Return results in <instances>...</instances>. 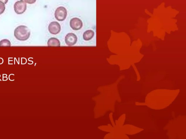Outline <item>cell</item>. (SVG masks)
Listing matches in <instances>:
<instances>
[{"label": "cell", "instance_id": "cell-1", "mask_svg": "<svg viewBox=\"0 0 186 139\" xmlns=\"http://www.w3.org/2000/svg\"><path fill=\"white\" fill-rule=\"evenodd\" d=\"M178 90L158 89L151 92L146 96V105L156 110H161L173 102L179 93Z\"/></svg>", "mask_w": 186, "mask_h": 139}, {"label": "cell", "instance_id": "cell-2", "mask_svg": "<svg viewBox=\"0 0 186 139\" xmlns=\"http://www.w3.org/2000/svg\"><path fill=\"white\" fill-rule=\"evenodd\" d=\"M30 31L28 27L25 25H20L16 28L14 30V35L17 40L25 41L29 38Z\"/></svg>", "mask_w": 186, "mask_h": 139}, {"label": "cell", "instance_id": "cell-3", "mask_svg": "<svg viewBox=\"0 0 186 139\" xmlns=\"http://www.w3.org/2000/svg\"><path fill=\"white\" fill-rule=\"evenodd\" d=\"M67 14V12L66 8L64 7L61 6L56 9L55 16L57 20L62 22L66 19Z\"/></svg>", "mask_w": 186, "mask_h": 139}, {"label": "cell", "instance_id": "cell-4", "mask_svg": "<svg viewBox=\"0 0 186 139\" xmlns=\"http://www.w3.org/2000/svg\"><path fill=\"white\" fill-rule=\"evenodd\" d=\"M27 3L23 0L16 1L14 5V10L17 14L21 15L26 10Z\"/></svg>", "mask_w": 186, "mask_h": 139}, {"label": "cell", "instance_id": "cell-5", "mask_svg": "<svg viewBox=\"0 0 186 139\" xmlns=\"http://www.w3.org/2000/svg\"><path fill=\"white\" fill-rule=\"evenodd\" d=\"M83 25L82 21L79 18H72L70 21V26L74 30L78 31L81 29Z\"/></svg>", "mask_w": 186, "mask_h": 139}, {"label": "cell", "instance_id": "cell-6", "mask_svg": "<svg viewBox=\"0 0 186 139\" xmlns=\"http://www.w3.org/2000/svg\"><path fill=\"white\" fill-rule=\"evenodd\" d=\"M48 30L51 34H57L61 31V27L59 22H51L48 27Z\"/></svg>", "mask_w": 186, "mask_h": 139}, {"label": "cell", "instance_id": "cell-7", "mask_svg": "<svg viewBox=\"0 0 186 139\" xmlns=\"http://www.w3.org/2000/svg\"><path fill=\"white\" fill-rule=\"evenodd\" d=\"M78 38L76 34L73 33H69L66 35L65 39L66 44L68 46H73L76 43Z\"/></svg>", "mask_w": 186, "mask_h": 139}, {"label": "cell", "instance_id": "cell-8", "mask_svg": "<svg viewBox=\"0 0 186 139\" xmlns=\"http://www.w3.org/2000/svg\"><path fill=\"white\" fill-rule=\"evenodd\" d=\"M47 45L49 46H60V43L58 39L52 37L48 40Z\"/></svg>", "mask_w": 186, "mask_h": 139}, {"label": "cell", "instance_id": "cell-9", "mask_svg": "<svg viewBox=\"0 0 186 139\" xmlns=\"http://www.w3.org/2000/svg\"><path fill=\"white\" fill-rule=\"evenodd\" d=\"M94 36V32L92 30H87L83 34V39L85 41H89L93 38Z\"/></svg>", "mask_w": 186, "mask_h": 139}, {"label": "cell", "instance_id": "cell-10", "mask_svg": "<svg viewBox=\"0 0 186 139\" xmlns=\"http://www.w3.org/2000/svg\"><path fill=\"white\" fill-rule=\"evenodd\" d=\"M11 44L7 39H4L0 41V46H10Z\"/></svg>", "mask_w": 186, "mask_h": 139}, {"label": "cell", "instance_id": "cell-11", "mask_svg": "<svg viewBox=\"0 0 186 139\" xmlns=\"http://www.w3.org/2000/svg\"><path fill=\"white\" fill-rule=\"evenodd\" d=\"M6 9L5 4L0 1V15L4 13Z\"/></svg>", "mask_w": 186, "mask_h": 139}, {"label": "cell", "instance_id": "cell-12", "mask_svg": "<svg viewBox=\"0 0 186 139\" xmlns=\"http://www.w3.org/2000/svg\"><path fill=\"white\" fill-rule=\"evenodd\" d=\"M37 0H24V1L27 4H34Z\"/></svg>", "mask_w": 186, "mask_h": 139}, {"label": "cell", "instance_id": "cell-13", "mask_svg": "<svg viewBox=\"0 0 186 139\" xmlns=\"http://www.w3.org/2000/svg\"><path fill=\"white\" fill-rule=\"evenodd\" d=\"M8 0H0V1L4 3L5 4H7V2H8Z\"/></svg>", "mask_w": 186, "mask_h": 139}]
</instances>
